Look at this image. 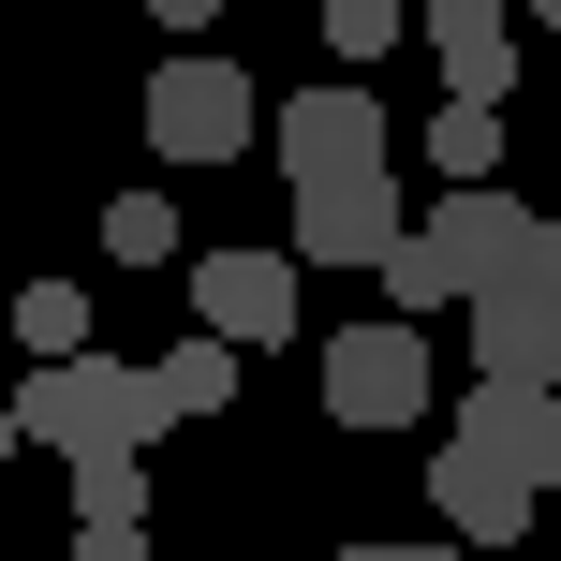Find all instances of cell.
Instances as JSON below:
<instances>
[{"instance_id":"obj_3","label":"cell","mask_w":561,"mask_h":561,"mask_svg":"<svg viewBox=\"0 0 561 561\" xmlns=\"http://www.w3.org/2000/svg\"><path fill=\"white\" fill-rule=\"evenodd\" d=\"M266 134V104H252V75H237L222 45H178V59H148V148L163 163H237V148Z\"/></svg>"},{"instance_id":"obj_8","label":"cell","mask_w":561,"mask_h":561,"mask_svg":"<svg viewBox=\"0 0 561 561\" xmlns=\"http://www.w3.org/2000/svg\"><path fill=\"white\" fill-rule=\"evenodd\" d=\"M444 444H473L488 473L547 488V473H561V385H473V399H458V428H444Z\"/></svg>"},{"instance_id":"obj_6","label":"cell","mask_w":561,"mask_h":561,"mask_svg":"<svg viewBox=\"0 0 561 561\" xmlns=\"http://www.w3.org/2000/svg\"><path fill=\"white\" fill-rule=\"evenodd\" d=\"M266 148H280V178H296V193H325V178H385V104H369L355 75H325V89H280Z\"/></svg>"},{"instance_id":"obj_12","label":"cell","mask_w":561,"mask_h":561,"mask_svg":"<svg viewBox=\"0 0 561 561\" xmlns=\"http://www.w3.org/2000/svg\"><path fill=\"white\" fill-rule=\"evenodd\" d=\"M75 561H148V473L134 458H89L75 473Z\"/></svg>"},{"instance_id":"obj_15","label":"cell","mask_w":561,"mask_h":561,"mask_svg":"<svg viewBox=\"0 0 561 561\" xmlns=\"http://www.w3.org/2000/svg\"><path fill=\"white\" fill-rule=\"evenodd\" d=\"M15 340H30V369H45V355H89V280H30V296H15Z\"/></svg>"},{"instance_id":"obj_24","label":"cell","mask_w":561,"mask_h":561,"mask_svg":"<svg viewBox=\"0 0 561 561\" xmlns=\"http://www.w3.org/2000/svg\"><path fill=\"white\" fill-rule=\"evenodd\" d=\"M59 561H75V547H59Z\"/></svg>"},{"instance_id":"obj_23","label":"cell","mask_w":561,"mask_h":561,"mask_svg":"<svg viewBox=\"0 0 561 561\" xmlns=\"http://www.w3.org/2000/svg\"><path fill=\"white\" fill-rule=\"evenodd\" d=\"M148 561H163V547H148Z\"/></svg>"},{"instance_id":"obj_17","label":"cell","mask_w":561,"mask_h":561,"mask_svg":"<svg viewBox=\"0 0 561 561\" xmlns=\"http://www.w3.org/2000/svg\"><path fill=\"white\" fill-rule=\"evenodd\" d=\"M399 45V0H325V59H385Z\"/></svg>"},{"instance_id":"obj_11","label":"cell","mask_w":561,"mask_h":561,"mask_svg":"<svg viewBox=\"0 0 561 561\" xmlns=\"http://www.w3.org/2000/svg\"><path fill=\"white\" fill-rule=\"evenodd\" d=\"M533 503H547V488L488 473L473 444H444V458H428V517H444V547H517V533H533Z\"/></svg>"},{"instance_id":"obj_1","label":"cell","mask_w":561,"mask_h":561,"mask_svg":"<svg viewBox=\"0 0 561 561\" xmlns=\"http://www.w3.org/2000/svg\"><path fill=\"white\" fill-rule=\"evenodd\" d=\"M15 444H45L59 473H89V458H134V444H163V414H148V369H118L104 340L89 355H45L15 385Z\"/></svg>"},{"instance_id":"obj_5","label":"cell","mask_w":561,"mask_h":561,"mask_svg":"<svg viewBox=\"0 0 561 561\" xmlns=\"http://www.w3.org/2000/svg\"><path fill=\"white\" fill-rule=\"evenodd\" d=\"M325 414H340V428H414V414H444V385H428V340L399 325V310L325 340Z\"/></svg>"},{"instance_id":"obj_4","label":"cell","mask_w":561,"mask_h":561,"mask_svg":"<svg viewBox=\"0 0 561 561\" xmlns=\"http://www.w3.org/2000/svg\"><path fill=\"white\" fill-rule=\"evenodd\" d=\"M473 369L488 385H561V222H533L517 266L473 296Z\"/></svg>"},{"instance_id":"obj_20","label":"cell","mask_w":561,"mask_h":561,"mask_svg":"<svg viewBox=\"0 0 561 561\" xmlns=\"http://www.w3.org/2000/svg\"><path fill=\"white\" fill-rule=\"evenodd\" d=\"M0 458H15V399H0Z\"/></svg>"},{"instance_id":"obj_2","label":"cell","mask_w":561,"mask_h":561,"mask_svg":"<svg viewBox=\"0 0 561 561\" xmlns=\"http://www.w3.org/2000/svg\"><path fill=\"white\" fill-rule=\"evenodd\" d=\"M517 237H533V207H517L503 178L444 193V207H428V222H414V237L385 252V296H399V325H414V310H473L488 280L517 266Z\"/></svg>"},{"instance_id":"obj_13","label":"cell","mask_w":561,"mask_h":561,"mask_svg":"<svg viewBox=\"0 0 561 561\" xmlns=\"http://www.w3.org/2000/svg\"><path fill=\"white\" fill-rule=\"evenodd\" d=\"M222 399H237V340H163V355H148V414H163V428H193V414H222Z\"/></svg>"},{"instance_id":"obj_18","label":"cell","mask_w":561,"mask_h":561,"mask_svg":"<svg viewBox=\"0 0 561 561\" xmlns=\"http://www.w3.org/2000/svg\"><path fill=\"white\" fill-rule=\"evenodd\" d=\"M340 561H473V547H444V533H399V547H369V533H355Z\"/></svg>"},{"instance_id":"obj_10","label":"cell","mask_w":561,"mask_h":561,"mask_svg":"<svg viewBox=\"0 0 561 561\" xmlns=\"http://www.w3.org/2000/svg\"><path fill=\"white\" fill-rule=\"evenodd\" d=\"M428 59H444V104H503L517 89V0H428Z\"/></svg>"},{"instance_id":"obj_21","label":"cell","mask_w":561,"mask_h":561,"mask_svg":"<svg viewBox=\"0 0 561 561\" xmlns=\"http://www.w3.org/2000/svg\"><path fill=\"white\" fill-rule=\"evenodd\" d=\"M533 30H561V0H533Z\"/></svg>"},{"instance_id":"obj_16","label":"cell","mask_w":561,"mask_h":561,"mask_svg":"<svg viewBox=\"0 0 561 561\" xmlns=\"http://www.w3.org/2000/svg\"><path fill=\"white\" fill-rule=\"evenodd\" d=\"M104 252H118V266H163V252H178V207H163V193H118V207H104Z\"/></svg>"},{"instance_id":"obj_22","label":"cell","mask_w":561,"mask_h":561,"mask_svg":"<svg viewBox=\"0 0 561 561\" xmlns=\"http://www.w3.org/2000/svg\"><path fill=\"white\" fill-rule=\"evenodd\" d=\"M547 503H561V473H547Z\"/></svg>"},{"instance_id":"obj_7","label":"cell","mask_w":561,"mask_h":561,"mask_svg":"<svg viewBox=\"0 0 561 561\" xmlns=\"http://www.w3.org/2000/svg\"><path fill=\"white\" fill-rule=\"evenodd\" d=\"M296 296H310V266L296 252H193V325L207 340H296Z\"/></svg>"},{"instance_id":"obj_14","label":"cell","mask_w":561,"mask_h":561,"mask_svg":"<svg viewBox=\"0 0 561 561\" xmlns=\"http://www.w3.org/2000/svg\"><path fill=\"white\" fill-rule=\"evenodd\" d=\"M428 178H444V193L503 178V104H444V118H428Z\"/></svg>"},{"instance_id":"obj_9","label":"cell","mask_w":561,"mask_h":561,"mask_svg":"<svg viewBox=\"0 0 561 561\" xmlns=\"http://www.w3.org/2000/svg\"><path fill=\"white\" fill-rule=\"evenodd\" d=\"M399 252V178H325L296 193V266H385Z\"/></svg>"},{"instance_id":"obj_19","label":"cell","mask_w":561,"mask_h":561,"mask_svg":"<svg viewBox=\"0 0 561 561\" xmlns=\"http://www.w3.org/2000/svg\"><path fill=\"white\" fill-rule=\"evenodd\" d=\"M207 15H222V0H148V30H163V45H193Z\"/></svg>"}]
</instances>
